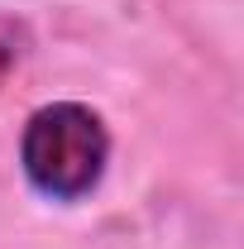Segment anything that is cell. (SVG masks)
<instances>
[{"mask_svg":"<svg viewBox=\"0 0 244 249\" xmlns=\"http://www.w3.org/2000/svg\"><path fill=\"white\" fill-rule=\"evenodd\" d=\"M105 168H110V129L101 110L82 101H48L24 120L19 173L43 201L58 206L87 201L105 182Z\"/></svg>","mask_w":244,"mask_h":249,"instance_id":"cell-1","label":"cell"},{"mask_svg":"<svg viewBox=\"0 0 244 249\" xmlns=\"http://www.w3.org/2000/svg\"><path fill=\"white\" fill-rule=\"evenodd\" d=\"M29 53V29L19 24V19H10V15H0V87L19 72V62Z\"/></svg>","mask_w":244,"mask_h":249,"instance_id":"cell-2","label":"cell"}]
</instances>
